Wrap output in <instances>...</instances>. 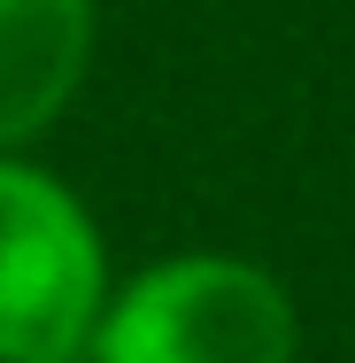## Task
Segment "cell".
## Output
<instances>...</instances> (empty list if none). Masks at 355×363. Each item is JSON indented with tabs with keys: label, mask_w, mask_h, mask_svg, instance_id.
<instances>
[{
	"label": "cell",
	"mask_w": 355,
	"mask_h": 363,
	"mask_svg": "<svg viewBox=\"0 0 355 363\" xmlns=\"http://www.w3.org/2000/svg\"><path fill=\"white\" fill-rule=\"evenodd\" d=\"M93 363H293V301L232 255H170L93 317Z\"/></svg>",
	"instance_id": "1"
},
{
	"label": "cell",
	"mask_w": 355,
	"mask_h": 363,
	"mask_svg": "<svg viewBox=\"0 0 355 363\" xmlns=\"http://www.w3.org/2000/svg\"><path fill=\"white\" fill-rule=\"evenodd\" d=\"M108 301L101 232L70 186L0 147V363L85 356Z\"/></svg>",
	"instance_id": "2"
},
{
	"label": "cell",
	"mask_w": 355,
	"mask_h": 363,
	"mask_svg": "<svg viewBox=\"0 0 355 363\" xmlns=\"http://www.w3.org/2000/svg\"><path fill=\"white\" fill-rule=\"evenodd\" d=\"M93 47V0H0V147L70 108Z\"/></svg>",
	"instance_id": "3"
},
{
	"label": "cell",
	"mask_w": 355,
	"mask_h": 363,
	"mask_svg": "<svg viewBox=\"0 0 355 363\" xmlns=\"http://www.w3.org/2000/svg\"><path fill=\"white\" fill-rule=\"evenodd\" d=\"M62 363H85V356H62Z\"/></svg>",
	"instance_id": "4"
}]
</instances>
